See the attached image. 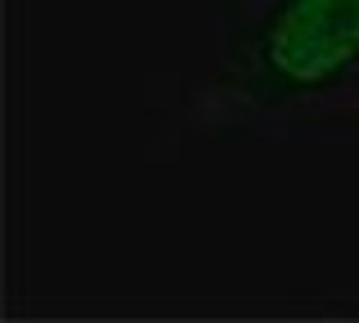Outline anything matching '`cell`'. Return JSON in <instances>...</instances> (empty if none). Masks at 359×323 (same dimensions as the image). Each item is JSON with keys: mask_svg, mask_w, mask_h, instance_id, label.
<instances>
[{"mask_svg": "<svg viewBox=\"0 0 359 323\" xmlns=\"http://www.w3.org/2000/svg\"><path fill=\"white\" fill-rule=\"evenodd\" d=\"M189 113L207 135L252 139L359 121V0H229Z\"/></svg>", "mask_w": 359, "mask_h": 323, "instance_id": "1", "label": "cell"}]
</instances>
